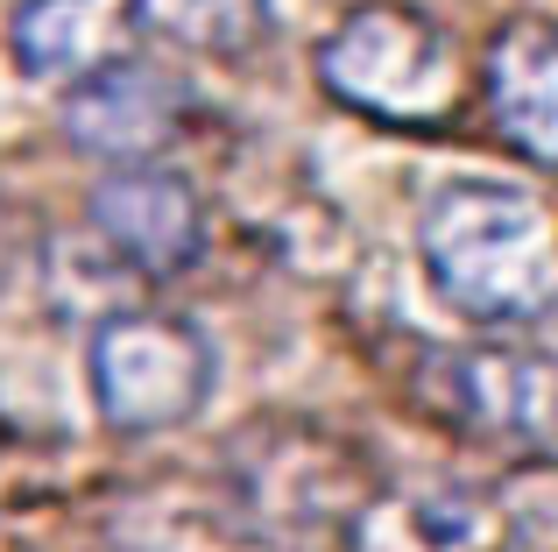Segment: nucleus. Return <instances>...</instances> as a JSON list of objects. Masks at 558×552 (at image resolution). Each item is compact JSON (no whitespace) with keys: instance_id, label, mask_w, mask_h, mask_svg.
I'll use <instances>...</instances> for the list:
<instances>
[{"instance_id":"6","label":"nucleus","mask_w":558,"mask_h":552,"mask_svg":"<svg viewBox=\"0 0 558 552\" xmlns=\"http://www.w3.org/2000/svg\"><path fill=\"white\" fill-rule=\"evenodd\" d=\"M227 475L247 511L269 517V525H290V531H318V525H340V517L368 511L361 460L340 440H318V432H290V425L255 432Z\"/></svg>"},{"instance_id":"4","label":"nucleus","mask_w":558,"mask_h":552,"mask_svg":"<svg viewBox=\"0 0 558 552\" xmlns=\"http://www.w3.org/2000/svg\"><path fill=\"white\" fill-rule=\"evenodd\" d=\"M213 389V340L170 312H113L93 333V397L99 418L128 440L170 432Z\"/></svg>"},{"instance_id":"9","label":"nucleus","mask_w":558,"mask_h":552,"mask_svg":"<svg viewBox=\"0 0 558 552\" xmlns=\"http://www.w3.org/2000/svg\"><path fill=\"white\" fill-rule=\"evenodd\" d=\"M481 85H488L495 135H502L517 156L558 170V28H545V22L502 28L495 50H488Z\"/></svg>"},{"instance_id":"5","label":"nucleus","mask_w":558,"mask_h":552,"mask_svg":"<svg viewBox=\"0 0 558 552\" xmlns=\"http://www.w3.org/2000/svg\"><path fill=\"white\" fill-rule=\"evenodd\" d=\"M191 121V85L170 64L128 50L121 64L93 71L85 85L64 93V135L71 149L99 164H163V149Z\"/></svg>"},{"instance_id":"10","label":"nucleus","mask_w":558,"mask_h":552,"mask_svg":"<svg viewBox=\"0 0 558 552\" xmlns=\"http://www.w3.org/2000/svg\"><path fill=\"white\" fill-rule=\"evenodd\" d=\"M361 552H481L488 545V496L481 489H417L396 503H368L354 517Z\"/></svg>"},{"instance_id":"1","label":"nucleus","mask_w":558,"mask_h":552,"mask_svg":"<svg viewBox=\"0 0 558 552\" xmlns=\"http://www.w3.org/2000/svg\"><path fill=\"white\" fill-rule=\"evenodd\" d=\"M417 249L438 298L474 326H537L558 312V227L517 184H438Z\"/></svg>"},{"instance_id":"11","label":"nucleus","mask_w":558,"mask_h":552,"mask_svg":"<svg viewBox=\"0 0 558 552\" xmlns=\"http://www.w3.org/2000/svg\"><path fill=\"white\" fill-rule=\"evenodd\" d=\"M135 36L191 57H247L269 36V0H128Z\"/></svg>"},{"instance_id":"7","label":"nucleus","mask_w":558,"mask_h":552,"mask_svg":"<svg viewBox=\"0 0 558 552\" xmlns=\"http://www.w3.org/2000/svg\"><path fill=\"white\" fill-rule=\"evenodd\" d=\"M93 235L135 276L163 284L205 255V199L170 164H113L93 184Z\"/></svg>"},{"instance_id":"3","label":"nucleus","mask_w":558,"mask_h":552,"mask_svg":"<svg viewBox=\"0 0 558 552\" xmlns=\"http://www.w3.org/2000/svg\"><path fill=\"white\" fill-rule=\"evenodd\" d=\"M417 397L466 440L558 460V355L537 347H432Z\"/></svg>"},{"instance_id":"2","label":"nucleus","mask_w":558,"mask_h":552,"mask_svg":"<svg viewBox=\"0 0 558 552\" xmlns=\"http://www.w3.org/2000/svg\"><path fill=\"white\" fill-rule=\"evenodd\" d=\"M318 79L332 99H347L381 128H446L466 93L460 50L446 43V28L396 0L354 8L318 43Z\"/></svg>"},{"instance_id":"8","label":"nucleus","mask_w":558,"mask_h":552,"mask_svg":"<svg viewBox=\"0 0 558 552\" xmlns=\"http://www.w3.org/2000/svg\"><path fill=\"white\" fill-rule=\"evenodd\" d=\"M8 50L36 85L71 93L135 50V14L128 0H22L8 22Z\"/></svg>"}]
</instances>
